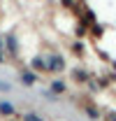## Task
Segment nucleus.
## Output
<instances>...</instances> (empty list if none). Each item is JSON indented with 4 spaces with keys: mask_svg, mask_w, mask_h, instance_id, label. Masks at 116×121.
<instances>
[{
    "mask_svg": "<svg viewBox=\"0 0 116 121\" xmlns=\"http://www.w3.org/2000/svg\"><path fill=\"white\" fill-rule=\"evenodd\" d=\"M49 70H51V72H60V70H63V58H60L58 54H54V56L49 58Z\"/></svg>",
    "mask_w": 116,
    "mask_h": 121,
    "instance_id": "obj_1",
    "label": "nucleus"
},
{
    "mask_svg": "<svg viewBox=\"0 0 116 121\" xmlns=\"http://www.w3.org/2000/svg\"><path fill=\"white\" fill-rule=\"evenodd\" d=\"M16 109H14V105H9V103H0V114L2 117H12Z\"/></svg>",
    "mask_w": 116,
    "mask_h": 121,
    "instance_id": "obj_2",
    "label": "nucleus"
},
{
    "mask_svg": "<svg viewBox=\"0 0 116 121\" xmlns=\"http://www.w3.org/2000/svg\"><path fill=\"white\" fill-rule=\"evenodd\" d=\"M51 91H54V93H63V91H65V84H63V82H54V84H51Z\"/></svg>",
    "mask_w": 116,
    "mask_h": 121,
    "instance_id": "obj_3",
    "label": "nucleus"
},
{
    "mask_svg": "<svg viewBox=\"0 0 116 121\" xmlns=\"http://www.w3.org/2000/svg\"><path fill=\"white\" fill-rule=\"evenodd\" d=\"M23 82H26V84H33V82H35V75L26 72V75H23Z\"/></svg>",
    "mask_w": 116,
    "mask_h": 121,
    "instance_id": "obj_4",
    "label": "nucleus"
},
{
    "mask_svg": "<svg viewBox=\"0 0 116 121\" xmlns=\"http://www.w3.org/2000/svg\"><path fill=\"white\" fill-rule=\"evenodd\" d=\"M23 121H42V119H40L37 114H26V117H23Z\"/></svg>",
    "mask_w": 116,
    "mask_h": 121,
    "instance_id": "obj_5",
    "label": "nucleus"
},
{
    "mask_svg": "<svg viewBox=\"0 0 116 121\" xmlns=\"http://www.w3.org/2000/svg\"><path fill=\"white\" fill-rule=\"evenodd\" d=\"M33 68H42V70H44V60H42V58L33 60Z\"/></svg>",
    "mask_w": 116,
    "mask_h": 121,
    "instance_id": "obj_6",
    "label": "nucleus"
},
{
    "mask_svg": "<svg viewBox=\"0 0 116 121\" xmlns=\"http://www.w3.org/2000/svg\"><path fill=\"white\" fill-rule=\"evenodd\" d=\"M107 121H116V114L112 112V114H107Z\"/></svg>",
    "mask_w": 116,
    "mask_h": 121,
    "instance_id": "obj_7",
    "label": "nucleus"
}]
</instances>
